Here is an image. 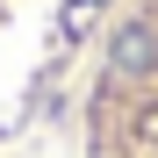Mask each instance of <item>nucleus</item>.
Returning <instances> with one entry per match:
<instances>
[{
	"instance_id": "1",
	"label": "nucleus",
	"mask_w": 158,
	"mask_h": 158,
	"mask_svg": "<svg viewBox=\"0 0 158 158\" xmlns=\"http://www.w3.org/2000/svg\"><path fill=\"white\" fill-rule=\"evenodd\" d=\"M108 72L115 79H158V29L151 22H129L108 50Z\"/></svg>"
},
{
	"instance_id": "2",
	"label": "nucleus",
	"mask_w": 158,
	"mask_h": 158,
	"mask_svg": "<svg viewBox=\"0 0 158 158\" xmlns=\"http://www.w3.org/2000/svg\"><path fill=\"white\" fill-rule=\"evenodd\" d=\"M72 7H94V0H72Z\"/></svg>"
}]
</instances>
